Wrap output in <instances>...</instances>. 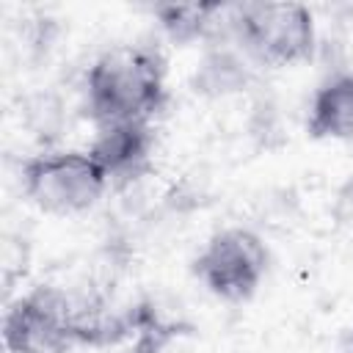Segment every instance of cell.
<instances>
[{"mask_svg":"<svg viewBox=\"0 0 353 353\" xmlns=\"http://www.w3.org/2000/svg\"><path fill=\"white\" fill-rule=\"evenodd\" d=\"M152 146V121H108L97 124L88 154L99 163L108 182H132L149 168Z\"/></svg>","mask_w":353,"mask_h":353,"instance_id":"cell-6","label":"cell"},{"mask_svg":"<svg viewBox=\"0 0 353 353\" xmlns=\"http://www.w3.org/2000/svg\"><path fill=\"white\" fill-rule=\"evenodd\" d=\"M3 345L8 353H66L77 339V298L41 284L8 303L3 314Z\"/></svg>","mask_w":353,"mask_h":353,"instance_id":"cell-4","label":"cell"},{"mask_svg":"<svg viewBox=\"0 0 353 353\" xmlns=\"http://www.w3.org/2000/svg\"><path fill=\"white\" fill-rule=\"evenodd\" d=\"M85 105L94 124L152 121L165 105V63L146 44L105 50L85 74Z\"/></svg>","mask_w":353,"mask_h":353,"instance_id":"cell-1","label":"cell"},{"mask_svg":"<svg viewBox=\"0 0 353 353\" xmlns=\"http://www.w3.org/2000/svg\"><path fill=\"white\" fill-rule=\"evenodd\" d=\"M229 28L243 52L268 66H292L314 52V17L301 3H240Z\"/></svg>","mask_w":353,"mask_h":353,"instance_id":"cell-2","label":"cell"},{"mask_svg":"<svg viewBox=\"0 0 353 353\" xmlns=\"http://www.w3.org/2000/svg\"><path fill=\"white\" fill-rule=\"evenodd\" d=\"M312 138H353V72H339L323 80L309 105Z\"/></svg>","mask_w":353,"mask_h":353,"instance_id":"cell-7","label":"cell"},{"mask_svg":"<svg viewBox=\"0 0 353 353\" xmlns=\"http://www.w3.org/2000/svg\"><path fill=\"white\" fill-rule=\"evenodd\" d=\"M251 69L245 58L232 44H215L204 52L201 63L193 74V91L204 97H226L237 94L248 85Z\"/></svg>","mask_w":353,"mask_h":353,"instance_id":"cell-8","label":"cell"},{"mask_svg":"<svg viewBox=\"0 0 353 353\" xmlns=\"http://www.w3.org/2000/svg\"><path fill=\"white\" fill-rule=\"evenodd\" d=\"M22 190L47 215L88 212L110 185L99 163L85 152H39L19 168Z\"/></svg>","mask_w":353,"mask_h":353,"instance_id":"cell-3","label":"cell"},{"mask_svg":"<svg viewBox=\"0 0 353 353\" xmlns=\"http://www.w3.org/2000/svg\"><path fill=\"white\" fill-rule=\"evenodd\" d=\"M268 245L245 226L215 232L193 259V276L221 301L243 303L254 298L268 273Z\"/></svg>","mask_w":353,"mask_h":353,"instance_id":"cell-5","label":"cell"},{"mask_svg":"<svg viewBox=\"0 0 353 353\" xmlns=\"http://www.w3.org/2000/svg\"><path fill=\"white\" fill-rule=\"evenodd\" d=\"M347 342H350V353H353V328H350V336H347Z\"/></svg>","mask_w":353,"mask_h":353,"instance_id":"cell-10","label":"cell"},{"mask_svg":"<svg viewBox=\"0 0 353 353\" xmlns=\"http://www.w3.org/2000/svg\"><path fill=\"white\" fill-rule=\"evenodd\" d=\"M223 11L226 8L218 3H165L154 6L152 14L174 44H193L210 36V30L215 28V17Z\"/></svg>","mask_w":353,"mask_h":353,"instance_id":"cell-9","label":"cell"}]
</instances>
